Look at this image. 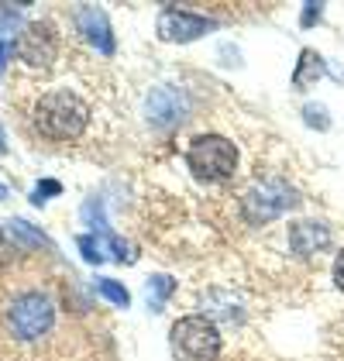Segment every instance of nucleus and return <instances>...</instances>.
<instances>
[{"label": "nucleus", "mask_w": 344, "mask_h": 361, "mask_svg": "<svg viewBox=\"0 0 344 361\" xmlns=\"http://www.w3.org/2000/svg\"><path fill=\"white\" fill-rule=\"evenodd\" d=\"M90 124V107L69 90H52L35 104V128L52 141L80 138Z\"/></svg>", "instance_id": "obj_1"}, {"label": "nucleus", "mask_w": 344, "mask_h": 361, "mask_svg": "<svg viewBox=\"0 0 344 361\" xmlns=\"http://www.w3.org/2000/svg\"><path fill=\"white\" fill-rule=\"evenodd\" d=\"M293 207H296V193L289 190L283 179L255 183V186L245 193V200H241V214H245V221L252 224V227L276 221V217H283Z\"/></svg>", "instance_id": "obj_5"}, {"label": "nucleus", "mask_w": 344, "mask_h": 361, "mask_svg": "<svg viewBox=\"0 0 344 361\" xmlns=\"http://www.w3.org/2000/svg\"><path fill=\"white\" fill-rule=\"evenodd\" d=\"M56 52H59V38L52 25H45V21L28 25L14 42V56L21 59L25 66H31V69H49L56 62Z\"/></svg>", "instance_id": "obj_6"}, {"label": "nucleus", "mask_w": 344, "mask_h": 361, "mask_svg": "<svg viewBox=\"0 0 344 361\" xmlns=\"http://www.w3.org/2000/svg\"><path fill=\"white\" fill-rule=\"evenodd\" d=\"M11 238H21V241L31 245V248H52V245H49V238H45V234H38L28 221H11Z\"/></svg>", "instance_id": "obj_15"}, {"label": "nucleus", "mask_w": 344, "mask_h": 361, "mask_svg": "<svg viewBox=\"0 0 344 361\" xmlns=\"http://www.w3.org/2000/svg\"><path fill=\"white\" fill-rule=\"evenodd\" d=\"M7 152V138H4V128H0V155Z\"/></svg>", "instance_id": "obj_22"}, {"label": "nucleus", "mask_w": 344, "mask_h": 361, "mask_svg": "<svg viewBox=\"0 0 344 361\" xmlns=\"http://www.w3.org/2000/svg\"><path fill=\"white\" fill-rule=\"evenodd\" d=\"M21 7H25V4H0V31L14 28V21H18Z\"/></svg>", "instance_id": "obj_18"}, {"label": "nucleus", "mask_w": 344, "mask_h": 361, "mask_svg": "<svg viewBox=\"0 0 344 361\" xmlns=\"http://www.w3.org/2000/svg\"><path fill=\"white\" fill-rule=\"evenodd\" d=\"M331 245V231L324 224H314V221H300L289 227V248L296 251L300 258H310L317 251H324Z\"/></svg>", "instance_id": "obj_11"}, {"label": "nucleus", "mask_w": 344, "mask_h": 361, "mask_svg": "<svg viewBox=\"0 0 344 361\" xmlns=\"http://www.w3.org/2000/svg\"><path fill=\"white\" fill-rule=\"evenodd\" d=\"M59 193H62V183H56V179H45V183H38V186L31 190V203H38V207H42L49 196H59Z\"/></svg>", "instance_id": "obj_17"}, {"label": "nucleus", "mask_w": 344, "mask_h": 361, "mask_svg": "<svg viewBox=\"0 0 344 361\" xmlns=\"http://www.w3.org/2000/svg\"><path fill=\"white\" fill-rule=\"evenodd\" d=\"M303 117H307V124L317 128V131H327V128H331V121H327V107H320V104H307V107H303Z\"/></svg>", "instance_id": "obj_16"}, {"label": "nucleus", "mask_w": 344, "mask_h": 361, "mask_svg": "<svg viewBox=\"0 0 344 361\" xmlns=\"http://www.w3.org/2000/svg\"><path fill=\"white\" fill-rule=\"evenodd\" d=\"M4 196H7V190H4V186H0V200H4Z\"/></svg>", "instance_id": "obj_23"}, {"label": "nucleus", "mask_w": 344, "mask_h": 361, "mask_svg": "<svg viewBox=\"0 0 344 361\" xmlns=\"http://www.w3.org/2000/svg\"><path fill=\"white\" fill-rule=\"evenodd\" d=\"M320 14H324V4H303V18H300V25L310 28L314 21H320Z\"/></svg>", "instance_id": "obj_19"}, {"label": "nucleus", "mask_w": 344, "mask_h": 361, "mask_svg": "<svg viewBox=\"0 0 344 361\" xmlns=\"http://www.w3.org/2000/svg\"><path fill=\"white\" fill-rule=\"evenodd\" d=\"M52 324H56V306L42 293H25L7 310V327L18 341H38L52 331Z\"/></svg>", "instance_id": "obj_4"}, {"label": "nucleus", "mask_w": 344, "mask_h": 361, "mask_svg": "<svg viewBox=\"0 0 344 361\" xmlns=\"http://www.w3.org/2000/svg\"><path fill=\"white\" fill-rule=\"evenodd\" d=\"M76 245H80V251H83V258L90 265H100V262H107V258H114V262L124 265V262H135V258H138L135 248H131L128 241L114 238L111 231H104V234H80Z\"/></svg>", "instance_id": "obj_8"}, {"label": "nucleus", "mask_w": 344, "mask_h": 361, "mask_svg": "<svg viewBox=\"0 0 344 361\" xmlns=\"http://www.w3.org/2000/svg\"><path fill=\"white\" fill-rule=\"evenodd\" d=\"M186 166L200 183H224L234 176L238 148L224 135H200V138H193L190 152H186Z\"/></svg>", "instance_id": "obj_3"}, {"label": "nucleus", "mask_w": 344, "mask_h": 361, "mask_svg": "<svg viewBox=\"0 0 344 361\" xmlns=\"http://www.w3.org/2000/svg\"><path fill=\"white\" fill-rule=\"evenodd\" d=\"M159 38L162 42H179V45H186V42H197L200 35L217 28V21L214 18H200V14H193V11H179V7H166L162 14H159Z\"/></svg>", "instance_id": "obj_7"}, {"label": "nucleus", "mask_w": 344, "mask_h": 361, "mask_svg": "<svg viewBox=\"0 0 344 361\" xmlns=\"http://www.w3.org/2000/svg\"><path fill=\"white\" fill-rule=\"evenodd\" d=\"M169 348L176 361H217L221 331L207 317H179L169 331Z\"/></svg>", "instance_id": "obj_2"}, {"label": "nucleus", "mask_w": 344, "mask_h": 361, "mask_svg": "<svg viewBox=\"0 0 344 361\" xmlns=\"http://www.w3.org/2000/svg\"><path fill=\"white\" fill-rule=\"evenodd\" d=\"M334 286L344 293V251L338 255V262H334Z\"/></svg>", "instance_id": "obj_20"}, {"label": "nucleus", "mask_w": 344, "mask_h": 361, "mask_svg": "<svg viewBox=\"0 0 344 361\" xmlns=\"http://www.w3.org/2000/svg\"><path fill=\"white\" fill-rule=\"evenodd\" d=\"M324 73H327L324 59L317 56L314 49H303V52H300V66H296V73H293V86H296V90H307V86L317 83Z\"/></svg>", "instance_id": "obj_12"}, {"label": "nucleus", "mask_w": 344, "mask_h": 361, "mask_svg": "<svg viewBox=\"0 0 344 361\" xmlns=\"http://www.w3.org/2000/svg\"><path fill=\"white\" fill-rule=\"evenodd\" d=\"M145 289H148V306H152V310H162V303L176 293V279L166 276V272H159V276L148 279V286H145Z\"/></svg>", "instance_id": "obj_13"}, {"label": "nucleus", "mask_w": 344, "mask_h": 361, "mask_svg": "<svg viewBox=\"0 0 344 361\" xmlns=\"http://www.w3.org/2000/svg\"><path fill=\"white\" fill-rule=\"evenodd\" d=\"M76 28L83 31V38L100 52V56H114V31H111V21H107V14L100 11V7H93V4H83L80 11H76Z\"/></svg>", "instance_id": "obj_9"}, {"label": "nucleus", "mask_w": 344, "mask_h": 361, "mask_svg": "<svg viewBox=\"0 0 344 361\" xmlns=\"http://www.w3.org/2000/svg\"><path fill=\"white\" fill-rule=\"evenodd\" d=\"M11 52H14V45H11V42H0V73H4V66H7Z\"/></svg>", "instance_id": "obj_21"}, {"label": "nucleus", "mask_w": 344, "mask_h": 361, "mask_svg": "<svg viewBox=\"0 0 344 361\" xmlns=\"http://www.w3.org/2000/svg\"><path fill=\"white\" fill-rule=\"evenodd\" d=\"M97 293L104 300H111L114 306H121V310H128V303H131V293L121 282H114V279H97Z\"/></svg>", "instance_id": "obj_14"}, {"label": "nucleus", "mask_w": 344, "mask_h": 361, "mask_svg": "<svg viewBox=\"0 0 344 361\" xmlns=\"http://www.w3.org/2000/svg\"><path fill=\"white\" fill-rule=\"evenodd\" d=\"M183 117H186V97L179 90H172V86L152 90V97H148V121L155 128H172Z\"/></svg>", "instance_id": "obj_10"}]
</instances>
